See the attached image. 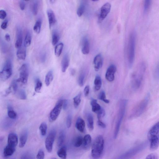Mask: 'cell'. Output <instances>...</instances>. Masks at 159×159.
Returning <instances> with one entry per match:
<instances>
[{
	"instance_id": "cell-1",
	"label": "cell",
	"mask_w": 159,
	"mask_h": 159,
	"mask_svg": "<svg viewBox=\"0 0 159 159\" xmlns=\"http://www.w3.org/2000/svg\"><path fill=\"white\" fill-rule=\"evenodd\" d=\"M150 143V149H157L159 146V122L156 123L150 129L148 134Z\"/></svg>"
},
{
	"instance_id": "cell-2",
	"label": "cell",
	"mask_w": 159,
	"mask_h": 159,
	"mask_svg": "<svg viewBox=\"0 0 159 159\" xmlns=\"http://www.w3.org/2000/svg\"><path fill=\"white\" fill-rule=\"evenodd\" d=\"M146 70V66L143 62L140 63L132 76V84L133 89H138L140 87Z\"/></svg>"
},
{
	"instance_id": "cell-3",
	"label": "cell",
	"mask_w": 159,
	"mask_h": 159,
	"mask_svg": "<svg viewBox=\"0 0 159 159\" xmlns=\"http://www.w3.org/2000/svg\"><path fill=\"white\" fill-rule=\"evenodd\" d=\"M104 147V140L101 135L97 136L94 140L91 150V156L93 159H99L101 156Z\"/></svg>"
},
{
	"instance_id": "cell-4",
	"label": "cell",
	"mask_w": 159,
	"mask_h": 159,
	"mask_svg": "<svg viewBox=\"0 0 159 159\" xmlns=\"http://www.w3.org/2000/svg\"><path fill=\"white\" fill-rule=\"evenodd\" d=\"M150 95L147 94L145 98L140 101L133 109L130 118H134L140 116L146 110L149 102Z\"/></svg>"
},
{
	"instance_id": "cell-5",
	"label": "cell",
	"mask_w": 159,
	"mask_h": 159,
	"mask_svg": "<svg viewBox=\"0 0 159 159\" xmlns=\"http://www.w3.org/2000/svg\"><path fill=\"white\" fill-rule=\"evenodd\" d=\"M136 34L134 32L130 35L127 48V58L129 66H132L134 58Z\"/></svg>"
},
{
	"instance_id": "cell-6",
	"label": "cell",
	"mask_w": 159,
	"mask_h": 159,
	"mask_svg": "<svg viewBox=\"0 0 159 159\" xmlns=\"http://www.w3.org/2000/svg\"><path fill=\"white\" fill-rule=\"evenodd\" d=\"M12 74V65L11 61L8 59L6 61L2 70L0 73L1 80L5 81L8 79Z\"/></svg>"
},
{
	"instance_id": "cell-7",
	"label": "cell",
	"mask_w": 159,
	"mask_h": 159,
	"mask_svg": "<svg viewBox=\"0 0 159 159\" xmlns=\"http://www.w3.org/2000/svg\"><path fill=\"white\" fill-rule=\"evenodd\" d=\"M29 75V68L28 64H23L19 69V77L16 80L17 82L23 84L27 83Z\"/></svg>"
},
{
	"instance_id": "cell-8",
	"label": "cell",
	"mask_w": 159,
	"mask_h": 159,
	"mask_svg": "<svg viewBox=\"0 0 159 159\" xmlns=\"http://www.w3.org/2000/svg\"><path fill=\"white\" fill-rule=\"evenodd\" d=\"M63 100L59 99L56 105L51 111L50 114V120L51 121L55 120L58 116L62 108Z\"/></svg>"
},
{
	"instance_id": "cell-9",
	"label": "cell",
	"mask_w": 159,
	"mask_h": 159,
	"mask_svg": "<svg viewBox=\"0 0 159 159\" xmlns=\"http://www.w3.org/2000/svg\"><path fill=\"white\" fill-rule=\"evenodd\" d=\"M56 134V130L55 129H52L50 132L46 139L45 146L48 152H51L52 150Z\"/></svg>"
},
{
	"instance_id": "cell-10",
	"label": "cell",
	"mask_w": 159,
	"mask_h": 159,
	"mask_svg": "<svg viewBox=\"0 0 159 159\" xmlns=\"http://www.w3.org/2000/svg\"><path fill=\"white\" fill-rule=\"evenodd\" d=\"M111 4L107 2L103 5L100 9V13L99 17V21L100 22L102 21L107 16L110 11Z\"/></svg>"
},
{
	"instance_id": "cell-11",
	"label": "cell",
	"mask_w": 159,
	"mask_h": 159,
	"mask_svg": "<svg viewBox=\"0 0 159 159\" xmlns=\"http://www.w3.org/2000/svg\"><path fill=\"white\" fill-rule=\"evenodd\" d=\"M116 71V68L115 65H111L109 66L106 73V79L109 82L113 81L115 79V74Z\"/></svg>"
},
{
	"instance_id": "cell-12",
	"label": "cell",
	"mask_w": 159,
	"mask_h": 159,
	"mask_svg": "<svg viewBox=\"0 0 159 159\" xmlns=\"http://www.w3.org/2000/svg\"><path fill=\"white\" fill-rule=\"evenodd\" d=\"M16 39L15 44V47L19 49L21 47L22 41V32L20 26H17L16 30Z\"/></svg>"
},
{
	"instance_id": "cell-13",
	"label": "cell",
	"mask_w": 159,
	"mask_h": 159,
	"mask_svg": "<svg viewBox=\"0 0 159 159\" xmlns=\"http://www.w3.org/2000/svg\"><path fill=\"white\" fill-rule=\"evenodd\" d=\"M18 143V139L17 135L14 133H10L8 136L7 145L16 148Z\"/></svg>"
},
{
	"instance_id": "cell-14",
	"label": "cell",
	"mask_w": 159,
	"mask_h": 159,
	"mask_svg": "<svg viewBox=\"0 0 159 159\" xmlns=\"http://www.w3.org/2000/svg\"><path fill=\"white\" fill-rule=\"evenodd\" d=\"M103 58L101 54L97 55L93 60L94 67L95 71H98L102 66L103 65Z\"/></svg>"
},
{
	"instance_id": "cell-15",
	"label": "cell",
	"mask_w": 159,
	"mask_h": 159,
	"mask_svg": "<svg viewBox=\"0 0 159 159\" xmlns=\"http://www.w3.org/2000/svg\"><path fill=\"white\" fill-rule=\"evenodd\" d=\"M69 57L68 54L66 53L64 55L61 60V66L62 71L66 72L67 69L69 64Z\"/></svg>"
},
{
	"instance_id": "cell-16",
	"label": "cell",
	"mask_w": 159,
	"mask_h": 159,
	"mask_svg": "<svg viewBox=\"0 0 159 159\" xmlns=\"http://www.w3.org/2000/svg\"><path fill=\"white\" fill-rule=\"evenodd\" d=\"M47 14L49 27L51 28L56 22L55 16L53 11L50 9L47 10Z\"/></svg>"
},
{
	"instance_id": "cell-17",
	"label": "cell",
	"mask_w": 159,
	"mask_h": 159,
	"mask_svg": "<svg viewBox=\"0 0 159 159\" xmlns=\"http://www.w3.org/2000/svg\"><path fill=\"white\" fill-rule=\"evenodd\" d=\"M85 122L80 117H78L75 123L76 128L80 132H84L85 127Z\"/></svg>"
},
{
	"instance_id": "cell-18",
	"label": "cell",
	"mask_w": 159,
	"mask_h": 159,
	"mask_svg": "<svg viewBox=\"0 0 159 159\" xmlns=\"http://www.w3.org/2000/svg\"><path fill=\"white\" fill-rule=\"evenodd\" d=\"M28 137V132L26 130L23 131L20 134L19 138V146L20 148L25 145Z\"/></svg>"
},
{
	"instance_id": "cell-19",
	"label": "cell",
	"mask_w": 159,
	"mask_h": 159,
	"mask_svg": "<svg viewBox=\"0 0 159 159\" xmlns=\"http://www.w3.org/2000/svg\"><path fill=\"white\" fill-rule=\"evenodd\" d=\"M25 47H22L18 49L16 55L18 59L20 60H25L26 57V50Z\"/></svg>"
},
{
	"instance_id": "cell-20",
	"label": "cell",
	"mask_w": 159,
	"mask_h": 159,
	"mask_svg": "<svg viewBox=\"0 0 159 159\" xmlns=\"http://www.w3.org/2000/svg\"><path fill=\"white\" fill-rule=\"evenodd\" d=\"M92 142L91 136L87 134L85 135L83 138V146L85 149H88L90 147Z\"/></svg>"
},
{
	"instance_id": "cell-21",
	"label": "cell",
	"mask_w": 159,
	"mask_h": 159,
	"mask_svg": "<svg viewBox=\"0 0 159 159\" xmlns=\"http://www.w3.org/2000/svg\"><path fill=\"white\" fill-rule=\"evenodd\" d=\"M92 111L98 114L101 110L102 108L98 103L96 99H92L90 102Z\"/></svg>"
},
{
	"instance_id": "cell-22",
	"label": "cell",
	"mask_w": 159,
	"mask_h": 159,
	"mask_svg": "<svg viewBox=\"0 0 159 159\" xmlns=\"http://www.w3.org/2000/svg\"><path fill=\"white\" fill-rule=\"evenodd\" d=\"M82 52L84 54H88L89 52V44L88 39L84 38L83 40Z\"/></svg>"
},
{
	"instance_id": "cell-23",
	"label": "cell",
	"mask_w": 159,
	"mask_h": 159,
	"mask_svg": "<svg viewBox=\"0 0 159 159\" xmlns=\"http://www.w3.org/2000/svg\"><path fill=\"white\" fill-rule=\"evenodd\" d=\"M16 148L11 147L7 145L5 147L3 154L5 157H8L12 155L15 152Z\"/></svg>"
},
{
	"instance_id": "cell-24",
	"label": "cell",
	"mask_w": 159,
	"mask_h": 159,
	"mask_svg": "<svg viewBox=\"0 0 159 159\" xmlns=\"http://www.w3.org/2000/svg\"><path fill=\"white\" fill-rule=\"evenodd\" d=\"M58 156L61 159H66L67 157V149L66 146L61 147L57 151Z\"/></svg>"
},
{
	"instance_id": "cell-25",
	"label": "cell",
	"mask_w": 159,
	"mask_h": 159,
	"mask_svg": "<svg viewBox=\"0 0 159 159\" xmlns=\"http://www.w3.org/2000/svg\"><path fill=\"white\" fill-rule=\"evenodd\" d=\"M123 118V117L121 116H119L118 119L114 133L113 137L114 139H116Z\"/></svg>"
},
{
	"instance_id": "cell-26",
	"label": "cell",
	"mask_w": 159,
	"mask_h": 159,
	"mask_svg": "<svg viewBox=\"0 0 159 159\" xmlns=\"http://www.w3.org/2000/svg\"><path fill=\"white\" fill-rule=\"evenodd\" d=\"M87 120L88 128L89 130L92 131L94 128L93 119L92 114L88 113L87 116Z\"/></svg>"
},
{
	"instance_id": "cell-27",
	"label": "cell",
	"mask_w": 159,
	"mask_h": 159,
	"mask_svg": "<svg viewBox=\"0 0 159 159\" xmlns=\"http://www.w3.org/2000/svg\"><path fill=\"white\" fill-rule=\"evenodd\" d=\"M32 39L31 34L30 31L28 30L27 31L24 40V46L27 47L29 46L31 43Z\"/></svg>"
},
{
	"instance_id": "cell-28",
	"label": "cell",
	"mask_w": 159,
	"mask_h": 159,
	"mask_svg": "<svg viewBox=\"0 0 159 159\" xmlns=\"http://www.w3.org/2000/svg\"><path fill=\"white\" fill-rule=\"evenodd\" d=\"M60 39V35L58 31L54 30L52 32V43L53 45H55L58 42Z\"/></svg>"
},
{
	"instance_id": "cell-29",
	"label": "cell",
	"mask_w": 159,
	"mask_h": 159,
	"mask_svg": "<svg viewBox=\"0 0 159 159\" xmlns=\"http://www.w3.org/2000/svg\"><path fill=\"white\" fill-rule=\"evenodd\" d=\"M53 78V74L52 70H49L46 74L45 78V83L47 86H48Z\"/></svg>"
},
{
	"instance_id": "cell-30",
	"label": "cell",
	"mask_w": 159,
	"mask_h": 159,
	"mask_svg": "<svg viewBox=\"0 0 159 159\" xmlns=\"http://www.w3.org/2000/svg\"><path fill=\"white\" fill-rule=\"evenodd\" d=\"M102 84L101 77L99 75L95 77L94 80V89L96 91L99 90L101 87Z\"/></svg>"
},
{
	"instance_id": "cell-31",
	"label": "cell",
	"mask_w": 159,
	"mask_h": 159,
	"mask_svg": "<svg viewBox=\"0 0 159 159\" xmlns=\"http://www.w3.org/2000/svg\"><path fill=\"white\" fill-rule=\"evenodd\" d=\"M64 45L63 43H59L58 44L56 45L55 46L54 53L55 55L58 57L60 56L61 53Z\"/></svg>"
},
{
	"instance_id": "cell-32",
	"label": "cell",
	"mask_w": 159,
	"mask_h": 159,
	"mask_svg": "<svg viewBox=\"0 0 159 159\" xmlns=\"http://www.w3.org/2000/svg\"><path fill=\"white\" fill-rule=\"evenodd\" d=\"M65 138V134L64 132L62 131L59 133L57 141V145L59 147L61 146L63 143Z\"/></svg>"
},
{
	"instance_id": "cell-33",
	"label": "cell",
	"mask_w": 159,
	"mask_h": 159,
	"mask_svg": "<svg viewBox=\"0 0 159 159\" xmlns=\"http://www.w3.org/2000/svg\"><path fill=\"white\" fill-rule=\"evenodd\" d=\"M39 3L37 1H34L31 4V10L33 14L36 15L38 12Z\"/></svg>"
},
{
	"instance_id": "cell-34",
	"label": "cell",
	"mask_w": 159,
	"mask_h": 159,
	"mask_svg": "<svg viewBox=\"0 0 159 159\" xmlns=\"http://www.w3.org/2000/svg\"><path fill=\"white\" fill-rule=\"evenodd\" d=\"M42 21L41 20L38 19L36 21L33 27L34 31L37 34H39L40 31Z\"/></svg>"
},
{
	"instance_id": "cell-35",
	"label": "cell",
	"mask_w": 159,
	"mask_h": 159,
	"mask_svg": "<svg viewBox=\"0 0 159 159\" xmlns=\"http://www.w3.org/2000/svg\"><path fill=\"white\" fill-rule=\"evenodd\" d=\"M83 138L79 136L76 137L75 139L74 145L76 147H79L83 144Z\"/></svg>"
},
{
	"instance_id": "cell-36",
	"label": "cell",
	"mask_w": 159,
	"mask_h": 159,
	"mask_svg": "<svg viewBox=\"0 0 159 159\" xmlns=\"http://www.w3.org/2000/svg\"><path fill=\"white\" fill-rule=\"evenodd\" d=\"M47 128V125L46 123L43 122L40 124L39 129L41 134L42 136H44L46 135Z\"/></svg>"
},
{
	"instance_id": "cell-37",
	"label": "cell",
	"mask_w": 159,
	"mask_h": 159,
	"mask_svg": "<svg viewBox=\"0 0 159 159\" xmlns=\"http://www.w3.org/2000/svg\"><path fill=\"white\" fill-rule=\"evenodd\" d=\"M7 115L9 118L15 119L17 117L16 112L12 109L11 106L8 107Z\"/></svg>"
},
{
	"instance_id": "cell-38",
	"label": "cell",
	"mask_w": 159,
	"mask_h": 159,
	"mask_svg": "<svg viewBox=\"0 0 159 159\" xmlns=\"http://www.w3.org/2000/svg\"><path fill=\"white\" fill-rule=\"evenodd\" d=\"M16 80H13L12 81L9 87L11 92L14 94L15 93L17 89L18 86Z\"/></svg>"
},
{
	"instance_id": "cell-39",
	"label": "cell",
	"mask_w": 159,
	"mask_h": 159,
	"mask_svg": "<svg viewBox=\"0 0 159 159\" xmlns=\"http://www.w3.org/2000/svg\"><path fill=\"white\" fill-rule=\"evenodd\" d=\"M81 93H79L73 99L74 105L75 108H77L80 104L81 102Z\"/></svg>"
},
{
	"instance_id": "cell-40",
	"label": "cell",
	"mask_w": 159,
	"mask_h": 159,
	"mask_svg": "<svg viewBox=\"0 0 159 159\" xmlns=\"http://www.w3.org/2000/svg\"><path fill=\"white\" fill-rule=\"evenodd\" d=\"M85 6L84 3H82L78 7L77 11V14L78 16H81L84 13L85 9Z\"/></svg>"
},
{
	"instance_id": "cell-41",
	"label": "cell",
	"mask_w": 159,
	"mask_h": 159,
	"mask_svg": "<svg viewBox=\"0 0 159 159\" xmlns=\"http://www.w3.org/2000/svg\"><path fill=\"white\" fill-rule=\"evenodd\" d=\"M151 3L150 0L145 1L143 5V10L144 12L146 13L148 11L151 6Z\"/></svg>"
},
{
	"instance_id": "cell-42",
	"label": "cell",
	"mask_w": 159,
	"mask_h": 159,
	"mask_svg": "<svg viewBox=\"0 0 159 159\" xmlns=\"http://www.w3.org/2000/svg\"><path fill=\"white\" fill-rule=\"evenodd\" d=\"M42 86V83L41 81L39 79H37L35 87V91L37 93L39 92Z\"/></svg>"
},
{
	"instance_id": "cell-43",
	"label": "cell",
	"mask_w": 159,
	"mask_h": 159,
	"mask_svg": "<svg viewBox=\"0 0 159 159\" xmlns=\"http://www.w3.org/2000/svg\"><path fill=\"white\" fill-rule=\"evenodd\" d=\"M85 75L84 73H81L78 78V82L79 85L82 86L84 85Z\"/></svg>"
},
{
	"instance_id": "cell-44",
	"label": "cell",
	"mask_w": 159,
	"mask_h": 159,
	"mask_svg": "<svg viewBox=\"0 0 159 159\" xmlns=\"http://www.w3.org/2000/svg\"><path fill=\"white\" fill-rule=\"evenodd\" d=\"M18 95L21 99L25 100L26 99V93L25 91L23 89H21L19 91Z\"/></svg>"
},
{
	"instance_id": "cell-45",
	"label": "cell",
	"mask_w": 159,
	"mask_h": 159,
	"mask_svg": "<svg viewBox=\"0 0 159 159\" xmlns=\"http://www.w3.org/2000/svg\"><path fill=\"white\" fill-rule=\"evenodd\" d=\"M44 151L42 149L39 150L38 152L37 155V159H44Z\"/></svg>"
},
{
	"instance_id": "cell-46",
	"label": "cell",
	"mask_w": 159,
	"mask_h": 159,
	"mask_svg": "<svg viewBox=\"0 0 159 159\" xmlns=\"http://www.w3.org/2000/svg\"><path fill=\"white\" fill-rule=\"evenodd\" d=\"M72 116L70 114L68 115L66 119V125L67 128H70L71 125Z\"/></svg>"
},
{
	"instance_id": "cell-47",
	"label": "cell",
	"mask_w": 159,
	"mask_h": 159,
	"mask_svg": "<svg viewBox=\"0 0 159 159\" xmlns=\"http://www.w3.org/2000/svg\"><path fill=\"white\" fill-rule=\"evenodd\" d=\"M145 159H158V156L156 153H152L148 155Z\"/></svg>"
},
{
	"instance_id": "cell-48",
	"label": "cell",
	"mask_w": 159,
	"mask_h": 159,
	"mask_svg": "<svg viewBox=\"0 0 159 159\" xmlns=\"http://www.w3.org/2000/svg\"><path fill=\"white\" fill-rule=\"evenodd\" d=\"M40 59L42 62L45 61L46 58V53L45 52L43 51L41 52L40 55Z\"/></svg>"
},
{
	"instance_id": "cell-49",
	"label": "cell",
	"mask_w": 159,
	"mask_h": 159,
	"mask_svg": "<svg viewBox=\"0 0 159 159\" xmlns=\"http://www.w3.org/2000/svg\"><path fill=\"white\" fill-rule=\"evenodd\" d=\"M155 78L157 79L159 78V63L157 65L154 71Z\"/></svg>"
},
{
	"instance_id": "cell-50",
	"label": "cell",
	"mask_w": 159,
	"mask_h": 159,
	"mask_svg": "<svg viewBox=\"0 0 159 159\" xmlns=\"http://www.w3.org/2000/svg\"><path fill=\"white\" fill-rule=\"evenodd\" d=\"M19 7L22 10H24L25 7L26 2L24 0H20L19 2Z\"/></svg>"
},
{
	"instance_id": "cell-51",
	"label": "cell",
	"mask_w": 159,
	"mask_h": 159,
	"mask_svg": "<svg viewBox=\"0 0 159 159\" xmlns=\"http://www.w3.org/2000/svg\"><path fill=\"white\" fill-rule=\"evenodd\" d=\"M98 98L102 101L106 99V94L104 91H102L100 93L98 96Z\"/></svg>"
},
{
	"instance_id": "cell-52",
	"label": "cell",
	"mask_w": 159,
	"mask_h": 159,
	"mask_svg": "<svg viewBox=\"0 0 159 159\" xmlns=\"http://www.w3.org/2000/svg\"><path fill=\"white\" fill-rule=\"evenodd\" d=\"M7 16V13L5 11L3 10H0V18L1 19H4Z\"/></svg>"
},
{
	"instance_id": "cell-53",
	"label": "cell",
	"mask_w": 159,
	"mask_h": 159,
	"mask_svg": "<svg viewBox=\"0 0 159 159\" xmlns=\"http://www.w3.org/2000/svg\"><path fill=\"white\" fill-rule=\"evenodd\" d=\"M7 23L8 20H4L1 24V28L3 30L5 29L7 27Z\"/></svg>"
},
{
	"instance_id": "cell-54",
	"label": "cell",
	"mask_w": 159,
	"mask_h": 159,
	"mask_svg": "<svg viewBox=\"0 0 159 159\" xmlns=\"http://www.w3.org/2000/svg\"><path fill=\"white\" fill-rule=\"evenodd\" d=\"M84 95L85 96H87L89 92V85L86 86L84 90Z\"/></svg>"
},
{
	"instance_id": "cell-55",
	"label": "cell",
	"mask_w": 159,
	"mask_h": 159,
	"mask_svg": "<svg viewBox=\"0 0 159 159\" xmlns=\"http://www.w3.org/2000/svg\"><path fill=\"white\" fill-rule=\"evenodd\" d=\"M97 123L98 125L101 127L103 128H106L105 124L101 120H98Z\"/></svg>"
},
{
	"instance_id": "cell-56",
	"label": "cell",
	"mask_w": 159,
	"mask_h": 159,
	"mask_svg": "<svg viewBox=\"0 0 159 159\" xmlns=\"http://www.w3.org/2000/svg\"><path fill=\"white\" fill-rule=\"evenodd\" d=\"M68 105V102L67 100H63L62 108L64 110H66L67 109Z\"/></svg>"
},
{
	"instance_id": "cell-57",
	"label": "cell",
	"mask_w": 159,
	"mask_h": 159,
	"mask_svg": "<svg viewBox=\"0 0 159 159\" xmlns=\"http://www.w3.org/2000/svg\"><path fill=\"white\" fill-rule=\"evenodd\" d=\"M5 38L6 40L8 42L10 41V36L9 34H8L7 33L5 34Z\"/></svg>"
},
{
	"instance_id": "cell-58",
	"label": "cell",
	"mask_w": 159,
	"mask_h": 159,
	"mask_svg": "<svg viewBox=\"0 0 159 159\" xmlns=\"http://www.w3.org/2000/svg\"><path fill=\"white\" fill-rule=\"evenodd\" d=\"M20 159H30V158L28 155L24 154L22 155Z\"/></svg>"
},
{
	"instance_id": "cell-59",
	"label": "cell",
	"mask_w": 159,
	"mask_h": 159,
	"mask_svg": "<svg viewBox=\"0 0 159 159\" xmlns=\"http://www.w3.org/2000/svg\"><path fill=\"white\" fill-rule=\"evenodd\" d=\"M70 73L72 75H74L75 73V70L73 69H71L70 70Z\"/></svg>"
},
{
	"instance_id": "cell-60",
	"label": "cell",
	"mask_w": 159,
	"mask_h": 159,
	"mask_svg": "<svg viewBox=\"0 0 159 159\" xmlns=\"http://www.w3.org/2000/svg\"><path fill=\"white\" fill-rule=\"evenodd\" d=\"M103 101L105 103H108L110 102V101L109 100L106 99L103 100Z\"/></svg>"
},
{
	"instance_id": "cell-61",
	"label": "cell",
	"mask_w": 159,
	"mask_h": 159,
	"mask_svg": "<svg viewBox=\"0 0 159 159\" xmlns=\"http://www.w3.org/2000/svg\"><path fill=\"white\" fill-rule=\"evenodd\" d=\"M50 2H51V3H53L55 2L54 0H51L50 1Z\"/></svg>"
},
{
	"instance_id": "cell-62",
	"label": "cell",
	"mask_w": 159,
	"mask_h": 159,
	"mask_svg": "<svg viewBox=\"0 0 159 159\" xmlns=\"http://www.w3.org/2000/svg\"><path fill=\"white\" fill-rule=\"evenodd\" d=\"M52 159H57L55 158H52Z\"/></svg>"
},
{
	"instance_id": "cell-63",
	"label": "cell",
	"mask_w": 159,
	"mask_h": 159,
	"mask_svg": "<svg viewBox=\"0 0 159 159\" xmlns=\"http://www.w3.org/2000/svg\"></svg>"
}]
</instances>
